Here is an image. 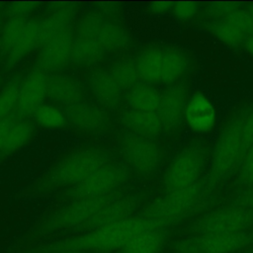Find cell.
Here are the masks:
<instances>
[{
	"label": "cell",
	"mask_w": 253,
	"mask_h": 253,
	"mask_svg": "<svg viewBox=\"0 0 253 253\" xmlns=\"http://www.w3.org/2000/svg\"><path fill=\"white\" fill-rule=\"evenodd\" d=\"M122 196L123 194L121 192L116 191L105 196L74 200L72 203L50 215L42 223V231L56 232L68 229L80 230L98 211Z\"/></svg>",
	"instance_id": "5"
},
{
	"label": "cell",
	"mask_w": 253,
	"mask_h": 253,
	"mask_svg": "<svg viewBox=\"0 0 253 253\" xmlns=\"http://www.w3.org/2000/svg\"><path fill=\"white\" fill-rule=\"evenodd\" d=\"M211 32L217 40L234 47L244 44L247 38L243 33L237 30L226 20L216 21L212 26Z\"/></svg>",
	"instance_id": "32"
},
{
	"label": "cell",
	"mask_w": 253,
	"mask_h": 253,
	"mask_svg": "<svg viewBox=\"0 0 253 253\" xmlns=\"http://www.w3.org/2000/svg\"><path fill=\"white\" fill-rule=\"evenodd\" d=\"M244 47L246 49V51L253 56V35L252 36H248L244 42Z\"/></svg>",
	"instance_id": "45"
},
{
	"label": "cell",
	"mask_w": 253,
	"mask_h": 253,
	"mask_svg": "<svg viewBox=\"0 0 253 253\" xmlns=\"http://www.w3.org/2000/svg\"><path fill=\"white\" fill-rule=\"evenodd\" d=\"M188 61L186 56L178 49L167 48L163 50L161 82L165 85H173L184 75Z\"/></svg>",
	"instance_id": "26"
},
{
	"label": "cell",
	"mask_w": 253,
	"mask_h": 253,
	"mask_svg": "<svg viewBox=\"0 0 253 253\" xmlns=\"http://www.w3.org/2000/svg\"><path fill=\"white\" fill-rule=\"evenodd\" d=\"M2 24V7H1V3H0V27Z\"/></svg>",
	"instance_id": "48"
},
{
	"label": "cell",
	"mask_w": 253,
	"mask_h": 253,
	"mask_svg": "<svg viewBox=\"0 0 253 253\" xmlns=\"http://www.w3.org/2000/svg\"><path fill=\"white\" fill-rule=\"evenodd\" d=\"M128 168L119 162H108L74 186L70 195L75 200L100 197L116 192L128 179Z\"/></svg>",
	"instance_id": "9"
},
{
	"label": "cell",
	"mask_w": 253,
	"mask_h": 253,
	"mask_svg": "<svg viewBox=\"0 0 253 253\" xmlns=\"http://www.w3.org/2000/svg\"><path fill=\"white\" fill-rule=\"evenodd\" d=\"M28 21L23 18H9L0 32V50L7 55L22 37Z\"/></svg>",
	"instance_id": "29"
},
{
	"label": "cell",
	"mask_w": 253,
	"mask_h": 253,
	"mask_svg": "<svg viewBox=\"0 0 253 253\" xmlns=\"http://www.w3.org/2000/svg\"><path fill=\"white\" fill-rule=\"evenodd\" d=\"M240 3L237 2H211L205 8V14L208 18L220 21L226 19L232 12L239 9Z\"/></svg>",
	"instance_id": "35"
},
{
	"label": "cell",
	"mask_w": 253,
	"mask_h": 253,
	"mask_svg": "<svg viewBox=\"0 0 253 253\" xmlns=\"http://www.w3.org/2000/svg\"><path fill=\"white\" fill-rule=\"evenodd\" d=\"M34 118L39 126L50 129L61 128L66 122L65 114L51 104L41 105L35 111Z\"/></svg>",
	"instance_id": "31"
},
{
	"label": "cell",
	"mask_w": 253,
	"mask_h": 253,
	"mask_svg": "<svg viewBox=\"0 0 253 253\" xmlns=\"http://www.w3.org/2000/svg\"><path fill=\"white\" fill-rule=\"evenodd\" d=\"M174 2L170 1H155L149 3V10L155 15H162L172 10Z\"/></svg>",
	"instance_id": "41"
},
{
	"label": "cell",
	"mask_w": 253,
	"mask_h": 253,
	"mask_svg": "<svg viewBox=\"0 0 253 253\" xmlns=\"http://www.w3.org/2000/svg\"><path fill=\"white\" fill-rule=\"evenodd\" d=\"M89 86L96 100L109 109L116 108L122 99V88L105 70H97L89 77Z\"/></svg>",
	"instance_id": "19"
},
{
	"label": "cell",
	"mask_w": 253,
	"mask_h": 253,
	"mask_svg": "<svg viewBox=\"0 0 253 253\" xmlns=\"http://www.w3.org/2000/svg\"><path fill=\"white\" fill-rule=\"evenodd\" d=\"M122 123L130 132L152 138L162 131L163 126L156 112H140L127 110L121 115Z\"/></svg>",
	"instance_id": "20"
},
{
	"label": "cell",
	"mask_w": 253,
	"mask_h": 253,
	"mask_svg": "<svg viewBox=\"0 0 253 253\" xmlns=\"http://www.w3.org/2000/svg\"><path fill=\"white\" fill-rule=\"evenodd\" d=\"M99 10L100 14L107 16V17H117L120 14V6L117 3L113 2H102L99 3Z\"/></svg>",
	"instance_id": "42"
},
{
	"label": "cell",
	"mask_w": 253,
	"mask_h": 253,
	"mask_svg": "<svg viewBox=\"0 0 253 253\" xmlns=\"http://www.w3.org/2000/svg\"><path fill=\"white\" fill-rule=\"evenodd\" d=\"M166 240L165 228L150 229L135 236L121 250V253H160Z\"/></svg>",
	"instance_id": "22"
},
{
	"label": "cell",
	"mask_w": 253,
	"mask_h": 253,
	"mask_svg": "<svg viewBox=\"0 0 253 253\" xmlns=\"http://www.w3.org/2000/svg\"><path fill=\"white\" fill-rule=\"evenodd\" d=\"M110 74L123 89H130L137 84L139 79L135 62L129 59H123L114 63L110 69Z\"/></svg>",
	"instance_id": "30"
},
{
	"label": "cell",
	"mask_w": 253,
	"mask_h": 253,
	"mask_svg": "<svg viewBox=\"0 0 253 253\" xmlns=\"http://www.w3.org/2000/svg\"><path fill=\"white\" fill-rule=\"evenodd\" d=\"M64 114L72 126L85 131L100 130L109 122V117L102 108L82 101L65 107Z\"/></svg>",
	"instance_id": "16"
},
{
	"label": "cell",
	"mask_w": 253,
	"mask_h": 253,
	"mask_svg": "<svg viewBox=\"0 0 253 253\" xmlns=\"http://www.w3.org/2000/svg\"><path fill=\"white\" fill-rule=\"evenodd\" d=\"M224 20L229 22L246 37L253 35V20L248 10L239 8Z\"/></svg>",
	"instance_id": "36"
},
{
	"label": "cell",
	"mask_w": 253,
	"mask_h": 253,
	"mask_svg": "<svg viewBox=\"0 0 253 253\" xmlns=\"http://www.w3.org/2000/svg\"><path fill=\"white\" fill-rule=\"evenodd\" d=\"M47 97L66 107L81 102L83 89L80 82L69 75L51 74L47 76Z\"/></svg>",
	"instance_id": "18"
},
{
	"label": "cell",
	"mask_w": 253,
	"mask_h": 253,
	"mask_svg": "<svg viewBox=\"0 0 253 253\" xmlns=\"http://www.w3.org/2000/svg\"><path fill=\"white\" fill-rule=\"evenodd\" d=\"M51 6L49 14L40 22L39 46L41 47L70 27L76 14V4L74 3H54Z\"/></svg>",
	"instance_id": "17"
},
{
	"label": "cell",
	"mask_w": 253,
	"mask_h": 253,
	"mask_svg": "<svg viewBox=\"0 0 253 253\" xmlns=\"http://www.w3.org/2000/svg\"><path fill=\"white\" fill-rule=\"evenodd\" d=\"M253 227V210L231 206L204 214L189 226L192 235L211 233H233Z\"/></svg>",
	"instance_id": "6"
},
{
	"label": "cell",
	"mask_w": 253,
	"mask_h": 253,
	"mask_svg": "<svg viewBox=\"0 0 253 253\" xmlns=\"http://www.w3.org/2000/svg\"><path fill=\"white\" fill-rule=\"evenodd\" d=\"M97 40L105 52L124 50L127 48L130 42L127 32L122 26L112 22H104Z\"/></svg>",
	"instance_id": "25"
},
{
	"label": "cell",
	"mask_w": 253,
	"mask_h": 253,
	"mask_svg": "<svg viewBox=\"0 0 253 253\" xmlns=\"http://www.w3.org/2000/svg\"><path fill=\"white\" fill-rule=\"evenodd\" d=\"M162 58V49L158 47H148L144 49L135 61L139 79L149 85L161 82Z\"/></svg>",
	"instance_id": "21"
},
{
	"label": "cell",
	"mask_w": 253,
	"mask_h": 253,
	"mask_svg": "<svg viewBox=\"0 0 253 253\" xmlns=\"http://www.w3.org/2000/svg\"><path fill=\"white\" fill-rule=\"evenodd\" d=\"M119 149L125 161L142 174L153 172L159 166L162 157L159 146L151 138L132 132L122 136Z\"/></svg>",
	"instance_id": "10"
},
{
	"label": "cell",
	"mask_w": 253,
	"mask_h": 253,
	"mask_svg": "<svg viewBox=\"0 0 253 253\" xmlns=\"http://www.w3.org/2000/svg\"><path fill=\"white\" fill-rule=\"evenodd\" d=\"M22 81L19 77L10 80L0 90V120L9 117V114L17 106Z\"/></svg>",
	"instance_id": "33"
},
{
	"label": "cell",
	"mask_w": 253,
	"mask_h": 253,
	"mask_svg": "<svg viewBox=\"0 0 253 253\" xmlns=\"http://www.w3.org/2000/svg\"><path fill=\"white\" fill-rule=\"evenodd\" d=\"M108 162L109 154L103 149L92 147L77 150L54 166L47 182L51 187H74Z\"/></svg>",
	"instance_id": "4"
},
{
	"label": "cell",
	"mask_w": 253,
	"mask_h": 253,
	"mask_svg": "<svg viewBox=\"0 0 253 253\" xmlns=\"http://www.w3.org/2000/svg\"><path fill=\"white\" fill-rule=\"evenodd\" d=\"M74 40L70 26L42 46L37 60L38 69L43 72L62 69L71 60Z\"/></svg>",
	"instance_id": "11"
},
{
	"label": "cell",
	"mask_w": 253,
	"mask_h": 253,
	"mask_svg": "<svg viewBox=\"0 0 253 253\" xmlns=\"http://www.w3.org/2000/svg\"><path fill=\"white\" fill-rule=\"evenodd\" d=\"M32 253H89V252H83V251H77V250H48L44 249L42 251H36Z\"/></svg>",
	"instance_id": "46"
},
{
	"label": "cell",
	"mask_w": 253,
	"mask_h": 253,
	"mask_svg": "<svg viewBox=\"0 0 253 253\" xmlns=\"http://www.w3.org/2000/svg\"><path fill=\"white\" fill-rule=\"evenodd\" d=\"M236 205L253 210V193L252 194H247V195L239 198Z\"/></svg>",
	"instance_id": "44"
},
{
	"label": "cell",
	"mask_w": 253,
	"mask_h": 253,
	"mask_svg": "<svg viewBox=\"0 0 253 253\" xmlns=\"http://www.w3.org/2000/svg\"><path fill=\"white\" fill-rule=\"evenodd\" d=\"M200 5L194 1L175 2L173 6V13L179 20L185 21L192 19L199 11Z\"/></svg>",
	"instance_id": "39"
},
{
	"label": "cell",
	"mask_w": 253,
	"mask_h": 253,
	"mask_svg": "<svg viewBox=\"0 0 253 253\" xmlns=\"http://www.w3.org/2000/svg\"><path fill=\"white\" fill-rule=\"evenodd\" d=\"M40 41V22L28 21L27 27L11 51L6 55V64L8 67H14L19 64L23 58L28 55L36 46H39Z\"/></svg>",
	"instance_id": "24"
},
{
	"label": "cell",
	"mask_w": 253,
	"mask_h": 253,
	"mask_svg": "<svg viewBox=\"0 0 253 253\" xmlns=\"http://www.w3.org/2000/svg\"><path fill=\"white\" fill-rule=\"evenodd\" d=\"M248 11H249V13H250V15H251V17H252V20H253V4H251V5L249 6Z\"/></svg>",
	"instance_id": "47"
},
{
	"label": "cell",
	"mask_w": 253,
	"mask_h": 253,
	"mask_svg": "<svg viewBox=\"0 0 253 253\" xmlns=\"http://www.w3.org/2000/svg\"><path fill=\"white\" fill-rule=\"evenodd\" d=\"M104 22L103 16L98 12L86 14L77 25L76 39H97Z\"/></svg>",
	"instance_id": "34"
},
{
	"label": "cell",
	"mask_w": 253,
	"mask_h": 253,
	"mask_svg": "<svg viewBox=\"0 0 253 253\" xmlns=\"http://www.w3.org/2000/svg\"><path fill=\"white\" fill-rule=\"evenodd\" d=\"M184 119L194 132L206 134L216 125V111L210 99L204 93L197 91L188 99Z\"/></svg>",
	"instance_id": "13"
},
{
	"label": "cell",
	"mask_w": 253,
	"mask_h": 253,
	"mask_svg": "<svg viewBox=\"0 0 253 253\" xmlns=\"http://www.w3.org/2000/svg\"><path fill=\"white\" fill-rule=\"evenodd\" d=\"M33 133L34 126L30 122L21 121L15 123L4 141L1 152L8 154L17 151L29 142Z\"/></svg>",
	"instance_id": "28"
},
{
	"label": "cell",
	"mask_w": 253,
	"mask_h": 253,
	"mask_svg": "<svg viewBox=\"0 0 253 253\" xmlns=\"http://www.w3.org/2000/svg\"><path fill=\"white\" fill-rule=\"evenodd\" d=\"M15 123H16L15 120H13V118H11V117L0 120V151L2 150L4 141L7 137L10 129L15 125Z\"/></svg>",
	"instance_id": "43"
},
{
	"label": "cell",
	"mask_w": 253,
	"mask_h": 253,
	"mask_svg": "<svg viewBox=\"0 0 253 253\" xmlns=\"http://www.w3.org/2000/svg\"><path fill=\"white\" fill-rule=\"evenodd\" d=\"M162 228L143 216H130L124 220L86 231L83 234L50 244L48 250H77L89 253H104L122 250L140 233Z\"/></svg>",
	"instance_id": "1"
},
{
	"label": "cell",
	"mask_w": 253,
	"mask_h": 253,
	"mask_svg": "<svg viewBox=\"0 0 253 253\" xmlns=\"http://www.w3.org/2000/svg\"><path fill=\"white\" fill-rule=\"evenodd\" d=\"M188 99V89L183 83L170 85L163 91L156 113L164 130H173L180 125Z\"/></svg>",
	"instance_id": "12"
},
{
	"label": "cell",
	"mask_w": 253,
	"mask_h": 253,
	"mask_svg": "<svg viewBox=\"0 0 253 253\" xmlns=\"http://www.w3.org/2000/svg\"><path fill=\"white\" fill-rule=\"evenodd\" d=\"M105 50L97 39H76L74 40L71 61L77 64H93L100 61Z\"/></svg>",
	"instance_id": "27"
},
{
	"label": "cell",
	"mask_w": 253,
	"mask_h": 253,
	"mask_svg": "<svg viewBox=\"0 0 253 253\" xmlns=\"http://www.w3.org/2000/svg\"><path fill=\"white\" fill-rule=\"evenodd\" d=\"M139 205V198L133 195L122 196L109 203L98 211L80 230H93L104 225L112 224L131 216V213Z\"/></svg>",
	"instance_id": "15"
},
{
	"label": "cell",
	"mask_w": 253,
	"mask_h": 253,
	"mask_svg": "<svg viewBox=\"0 0 253 253\" xmlns=\"http://www.w3.org/2000/svg\"><path fill=\"white\" fill-rule=\"evenodd\" d=\"M242 159L246 151L253 145V110L247 113L242 131ZM241 159V160H242Z\"/></svg>",
	"instance_id": "40"
},
{
	"label": "cell",
	"mask_w": 253,
	"mask_h": 253,
	"mask_svg": "<svg viewBox=\"0 0 253 253\" xmlns=\"http://www.w3.org/2000/svg\"><path fill=\"white\" fill-rule=\"evenodd\" d=\"M204 188L198 182L188 188L167 192L166 195L151 202L141 216L166 228L197 211L202 205Z\"/></svg>",
	"instance_id": "2"
},
{
	"label": "cell",
	"mask_w": 253,
	"mask_h": 253,
	"mask_svg": "<svg viewBox=\"0 0 253 253\" xmlns=\"http://www.w3.org/2000/svg\"><path fill=\"white\" fill-rule=\"evenodd\" d=\"M206 160L205 148L192 144L179 152L165 171L163 183L167 192L188 188L198 183Z\"/></svg>",
	"instance_id": "8"
},
{
	"label": "cell",
	"mask_w": 253,
	"mask_h": 253,
	"mask_svg": "<svg viewBox=\"0 0 253 253\" xmlns=\"http://www.w3.org/2000/svg\"><path fill=\"white\" fill-rule=\"evenodd\" d=\"M237 181L241 185L253 184V145L246 151L240 162Z\"/></svg>",
	"instance_id": "37"
},
{
	"label": "cell",
	"mask_w": 253,
	"mask_h": 253,
	"mask_svg": "<svg viewBox=\"0 0 253 253\" xmlns=\"http://www.w3.org/2000/svg\"><path fill=\"white\" fill-rule=\"evenodd\" d=\"M47 96V76L41 69L31 71L22 81L17 103L20 116L34 114Z\"/></svg>",
	"instance_id": "14"
},
{
	"label": "cell",
	"mask_w": 253,
	"mask_h": 253,
	"mask_svg": "<svg viewBox=\"0 0 253 253\" xmlns=\"http://www.w3.org/2000/svg\"><path fill=\"white\" fill-rule=\"evenodd\" d=\"M246 115H238L222 128L211 158L209 181L211 185L225 179L242 159V131Z\"/></svg>",
	"instance_id": "3"
},
{
	"label": "cell",
	"mask_w": 253,
	"mask_h": 253,
	"mask_svg": "<svg viewBox=\"0 0 253 253\" xmlns=\"http://www.w3.org/2000/svg\"><path fill=\"white\" fill-rule=\"evenodd\" d=\"M38 2L32 1H20V2H12L7 7V15L9 18H23L29 14H31L37 7Z\"/></svg>",
	"instance_id": "38"
},
{
	"label": "cell",
	"mask_w": 253,
	"mask_h": 253,
	"mask_svg": "<svg viewBox=\"0 0 253 253\" xmlns=\"http://www.w3.org/2000/svg\"><path fill=\"white\" fill-rule=\"evenodd\" d=\"M253 244L252 231L190 235L180 239L175 253H234Z\"/></svg>",
	"instance_id": "7"
},
{
	"label": "cell",
	"mask_w": 253,
	"mask_h": 253,
	"mask_svg": "<svg viewBox=\"0 0 253 253\" xmlns=\"http://www.w3.org/2000/svg\"><path fill=\"white\" fill-rule=\"evenodd\" d=\"M161 94L149 84H136L126 95V102L133 111L156 112Z\"/></svg>",
	"instance_id": "23"
}]
</instances>
